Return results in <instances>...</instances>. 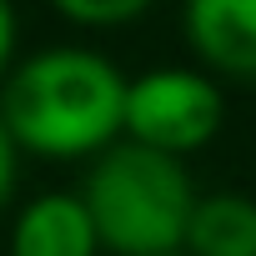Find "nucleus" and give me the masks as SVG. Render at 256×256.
I'll list each match as a JSON object with an SVG mask.
<instances>
[{
	"label": "nucleus",
	"mask_w": 256,
	"mask_h": 256,
	"mask_svg": "<svg viewBox=\"0 0 256 256\" xmlns=\"http://www.w3.org/2000/svg\"><path fill=\"white\" fill-rule=\"evenodd\" d=\"M126 76L90 46H46L0 80V120L16 151L40 161H90L120 141Z\"/></svg>",
	"instance_id": "nucleus-1"
},
{
	"label": "nucleus",
	"mask_w": 256,
	"mask_h": 256,
	"mask_svg": "<svg viewBox=\"0 0 256 256\" xmlns=\"http://www.w3.org/2000/svg\"><path fill=\"white\" fill-rule=\"evenodd\" d=\"M16 40H20L16 6H10V0H0V80H6V70L16 66Z\"/></svg>",
	"instance_id": "nucleus-9"
},
{
	"label": "nucleus",
	"mask_w": 256,
	"mask_h": 256,
	"mask_svg": "<svg viewBox=\"0 0 256 256\" xmlns=\"http://www.w3.org/2000/svg\"><path fill=\"white\" fill-rule=\"evenodd\" d=\"M10 256H100L96 226L76 191H46L10 221Z\"/></svg>",
	"instance_id": "nucleus-5"
},
{
	"label": "nucleus",
	"mask_w": 256,
	"mask_h": 256,
	"mask_svg": "<svg viewBox=\"0 0 256 256\" xmlns=\"http://www.w3.org/2000/svg\"><path fill=\"white\" fill-rule=\"evenodd\" d=\"M181 256H256V201L241 191L196 196Z\"/></svg>",
	"instance_id": "nucleus-6"
},
{
	"label": "nucleus",
	"mask_w": 256,
	"mask_h": 256,
	"mask_svg": "<svg viewBox=\"0 0 256 256\" xmlns=\"http://www.w3.org/2000/svg\"><path fill=\"white\" fill-rule=\"evenodd\" d=\"M181 30L206 76L256 80V0H186Z\"/></svg>",
	"instance_id": "nucleus-4"
},
{
	"label": "nucleus",
	"mask_w": 256,
	"mask_h": 256,
	"mask_svg": "<svg viewBox=\"0 0 256 256\" xmlns=\"http://www.w3.org/2000/svg\"><path fill=\"white\" fill-rule=\"evenodd\" d=\"M166 256H181V251H166Z\"/></svg>",
	"instance_id": "nucleus-10"
},
{
	"label": "nucleus",
	"mask_w": 256,
	"mask_h": 256,
	"mask_svg": "<svg viewBox=\"0 0 256 256\" xmlns=\"http://www.w3.org/2000/svg\"><path fill=\"white\" fill-rule=\"evenodd\" d=\"M156 0H50V10L80 30H120L136 26Z\"/></svg>",
	"instance_id": "nucleus-7"
},
{
	"label": "nucleus",
	"mask_w": 256,
	"mask_h": 256,
	"mask_svg": "<svg viewBox=\"0 0 256 256\" xmlns=\"http://www.w3.org/2000/svg\"><path fill=\"white\" fill-rule=\"evenodd\" d=\"M221 120H226L221 86L216 76L196 66H156L136 80H126L120 141H136V146L186 161L216 141Z\"/></svg>",
	"instance_id": "nucleus-3"
},
{
	"label": "nucleus",
	"mask_w": 256,
	"mask_h": 256,
	"mask_svg": "<svg viewBox=\"0 0 256 256\" xmlns=\"http://www.w3.org/2000/svg\"><path fill=\"white\" fill-rule=\"evenodd\" d=\"M16 161H20V151L6 131V120H0V211L10 206V191H16Z\"/></svg>",
	"instance_id": "nucleus-8"
},
{
	"label": "nucleus",
	"mask_w": 256,
	"mask_h": 256,
	"mask_svg": "<svg viewBox=\"0 0 256 256\" xmlns=\"http://www.w3.org/2000/svg\"><path fill=\"white\" fill-rule=\"evenodd\" d=\"M100 251L116 256H166L181 251L186 216L196 206V186L186 161L161 156L136 141H116L90 156L86 186L76 191Z\"/></svg>",
	"instance_id": "nucleus-2"
}]
</instances>
